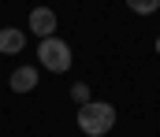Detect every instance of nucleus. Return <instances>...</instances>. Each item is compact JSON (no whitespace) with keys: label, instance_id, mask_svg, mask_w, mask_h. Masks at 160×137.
<instances>
[{"label":"nucleus","instance_id":"obj_8","mask_svg":"<svg viewBox=\"0 0 160 137\" xmlns=\"http://www.w3.org/2000/svg\"><path fill=\"white\" fill-rule=\"evenodd\" d=\"M153 48H157V56H160V34H157V41H153Z\"/></svg>","mask_w":160,"mask_h":137},{"label":"nucleus","instance_id":"obj_4","mask_svg":"<svg viewBox=\"0 0 160 137\" xmlns=\"http://www.w3.org/2000/svg\"><path fill=\"white\" fill-rule=\"evenodd\" d=\"M38 67L34 63H22V67H15L11 71V78H8V85H11V93H34L38 89Z\"/></svg>","mask_w":160,"mask_h":137},{"label":"nucleus","instance_id":"obj_2","mask_svg":"<svg viewBox=\"0 0 160 137\" xmlns=\"http://www.w3.org/2000/svg\"><path fill=\"white\" fill-rule=\"evenodd\" d=\"M38 63L45 71H52V74H67L75 67V52H71V45L63 37L52 34V37H41L38 41Z\"/></svg>","mask_w":160,"mask_h":137},{"label":"nucleus","instance_id":"obj_1","mask_svg":"<svg viewBox=\"0 0 160 137\" xmlns=\"http://www.w3.org/2000/svg\"><path fill=\"white\" fill-rule=\"evenodd\" d=\"M78 130L86 137H104L116 130V119H119V111H116V104H108V100H86L78 104Z\"/></svg>","mask_w":160,"mask_h":137},{"label":"nucleus","instance_id":"obj_6","mask_svg":"<svg viewBox=\"0 0 160 137\" xmlns=\"http://www.w3.org/2000/svg\"><path fill=\"white\" fill-rule=\"evenodd\" d=\"M127 7L134 15H157L160 11V0H127Z\"/></svg>","mask_w":160,"mask_h":137},{"label":"nucleus","instance_id":"obj_5","mask_svg":"<svg viewBox=\"0 0 160 137\" xmlns=\"http://www.w3.org/2000/svg\"><path fill=\"white\" fill-rule=\"evenodd\" d=\"M26 48V30L19 26H0V52L4 56H19Z\"/></svg>","mask_w":160,"mask_h":137},{"label":"nucleus","instance_id":"obj_7","mask_svg":"<svg viewBox=\"0 0 160 137\" xmlns=\"http://www.w3.org/2000/svg\"><path fill=\"white\" fill-rule=\"evenodd\" d=\"M71 96H75V104H86V100H93V89H89V82H75V85H71Z\"/></svg>","mask_w":160,"mask_h":137},{"label":"nucleus","instance_id":"obj_3","mask_svg":"<svg viewBox=\"0 0 160 137\" xmlns=\"http://www.w3.org/2000/svg\"><path fill=\"white\" fill-rule=\"evenodd\" d=\"M56 26H60V19H56L52 7H34V11H30V34H34L38 41L41 37H52Z\"/></svg>","mask_w":160,"mask_h":137}]
</instances>
